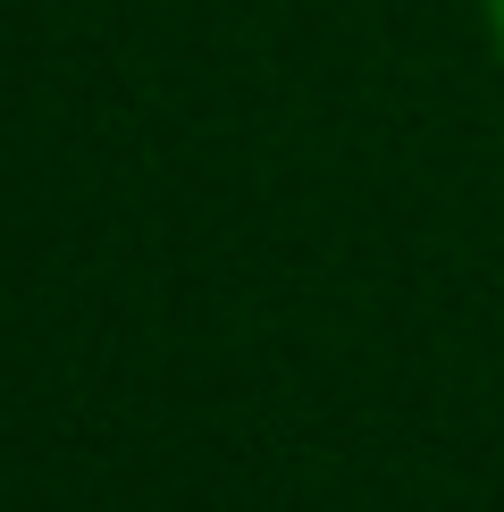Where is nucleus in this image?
Returning a JSON list of instances; mask_svg holds the SVG:
<instances>
[{
  "instance_id": "obj_1",
  "label": "nucleus",
  "mask_w": 504,
  "mask_h": 512,
  "mask_svg": "<svg viewBox=\"0 0 504 512\" xmlns=\"http://www.w3.org/2000/svg\"><path fill=\"white\" fill-rule=\"evenodd\" d=\"M479 26H488V51H496V68H504V0H479Z\"/></svg>"
}]
</instances>
